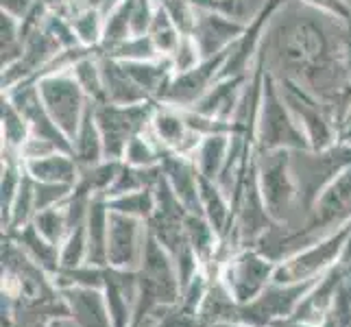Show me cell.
<instances>
[{
    "label": "cell",
    "instance_id": "cell-1",
    "mask_svg": "<svg viewBox=\"0 0 351 327\" xmlns=\"http://www.w3.org/2000/svg\"><path fill=\"white\" fill-rule=\"evenodd\" d=\"M297 5L299 9L293 11V0H284L277 9L266 29L262 53L282 70L280 79L299 83L319 99V94H328V81L336 79L341 53L336 27H343V22L323 16L299 0Z\"/></svg>",
    "mask_w": 351,
    "mask_h": 327
},
{
    "label": "cell",
    "instance_id": "cell-2",
    "mask_svg": "<svg viewBox=\"0 0 351 327\" xmlns=\"http://www.w3.org/2000/svg\"><path fill=\"white\" fill-rule=\"evenodd\" d=\"M256 140L264 151H301L310 149L304 129L288 107L275 75L264 70L260 109L256 120Z\"/></svg>",
    "mask_w": 351,
    "mask_h": 327
},
{
    "label": "cell",
    "instance_id": "cell-3",
    "mask_svg": "<svg viewBox=\"0 0 351 327\" xmlns=\"http://www.w3.org/2000/svg\"><path fill=\"white\" fill-rule=\"evenodd\" d=\"M38 88H40V96H42V103L46 107L48 116H51L53 123L62 129L64 136L72 140L83 116H86V112L92 105L88 94L83 92V88L77 83V79L72 77L70 70L51 72V75L38 77Z\"/></svg>",
    "mask_w": 351,
    "mask_h": 327
},
{
    "label": "cell",
    "instance_id": "cell-4",
    "mask_svg": "<svg viewBox=\"0 0 351 327\" xmlns=\"http://www.w3.org/2000/svg\"><path fill=\"white\" fill-rule=\"evenodd\" d=\"M157 103L140 105H114V103H94L96 125L101 129L103 147L107 160H120L125 155L129 142L138 133L147 131Z\"/></svg>",
    "mask_w": 351,
    "mask_h": 327
},
{
    "label": "cell",
    "instance_id": "cell-5",
    "mask_svg": "<svg viewBox=\"0 0 351 327\" xmlns=\"http://www.w3.org/2000/svg\"><path fill=\"white\" fill-rule=\"evenodd\" d=\"M275 79L280 83V90L284 94L288 107L293 109L297 123L304 129L306 138L310 142V149H321V151L328 149L334 138V131H332V118L328 114V109H325V105L304 86H299V83L290 79H280V77H275Z\"/></svg>",
    "mask_w": 351,
    "mask_h": 327
},
{
    "label": "cell",
    "instance_id": "cell-6",
    "mask_svg": "<svg viewBox=\"0 0 351 327\" xmlns=\"http://www.w3.org/2000/svg\"><path fill=\"white\" fill-rule=\"evenodd\" d=\"M227 53L229 51L214 55V57H205L203 62L192 70L181 72V75H173L171 83L166 86L162 99L157 103L175 107V109H192L205 94H208V90L214 83L223 77Z\"/></svg>",
    "mask_w": 351,
    "mask_h": 327
},
{
    "label": "cell",
    "instance_id": "cell-7",
    "mask_svg": "<svg viewBox=\"0 0 351 327\" xmlns=\"http://www.w3.org/2000/svg\"><path fill=\"white\" fill-rule=\"evenodd\" d=\"M245 31H247L245 24L223 16L219 11L197 7L195 27H192L190 35L199 44L201 55L205 59V57H214V55L229 51V48L242 38Z\"/></svg>",
    "mask_w": 351,
    "mask_h": 327
},
{
    "label": "cell",
    "instance_id": "cell-8",
    "mask_svg": "<svg viewBox=\"0 0 351 327\" xmlns=\"http://www.w3.org/2000/svg\"><path fill=\"white\" fill-rule=\"evenodd\" d=\"M149 131L155 136V140L160 142L162 149H168L173 153L195 151L201 142V136H197V133L188 127L184 112L175 107L162 105V103H157L153 109Z\"/></svg>",
    "mask_w": 351,
    "mask_h": 327
},
{
    "label": "cell",
    "instance_id": "cell-9",
    "mask_svg": "<svg viewBox=\"0 0 351 327\" xmlns=\"http://www.w3.org/2000/svg\"><path fill=\"white\" fill-rule=\"evenodd\" d=\"M247 83H249V75L221 77L192 109L203 116H210L214 120L232 125V120L242 103V96L247 92Z\"/></svg>",
    "mask_w": 351,
    "mask_h": 327
},
{
    "label": "cell",
    "instance_id": "cell-10",
    "mask_svg": "<svg viewBox=\"0 0 351 327\" xmlns=\"http://www.w3.org/2000/svg\"><path fill=\"white\" fill-rule=\"evenodd\" d=\"M101 55V53H99ZM103 68V88H105V103L114 105H140L151 103V96L144 92L133 77L127 72L125 64L112 57L101 55ZM155 103V101H153Z\"/></svg>",
    "mask_w": 351,
    "mask_h": 327
},
{
    "label": "cell",
    "instance_id": "cell-11",
    "mask_svg": "<svg viewBox=\"0 0 351 327\" xmlns=\"http://www.w3.org/2000/svg\"><path fill=\"white\" fill-rule=\"evenodd\" d=\"M70 153L75 155V160L81 164H96L101 157H105L103 136H101V129L96 125V116H94V103L90 105L77 133L70 140Z\"/></svg>",
    "mask_w": 351,
    "mask_h": 327
},
{
    "label": "cell",
    "instance_id": "cell-12",
    "mask_svg": "<svg viewBox=\"0 0 351 327\" xmlns=\"http://www.w3.org/2000/svg\"><path fill=\"white\" fill-rule=\"evenodd\" d=\"M27 168L38 181L66 186L77 175V160L70 151H55L40 160H29Z\"/></svg>",
    "mask_w": 351,
    "mask_h": 327
},
{
    "label": "cell",
    "instance_id": "cell-13",
    "mask_svg": "<svg viewBox=\"0 0 351 327\" xmlns=\"http://www.w3.org/2000/svg\"><path fill=\"white\" fill-rule=\"evenodd\" d=\"M66 18H70L79 44L99 51V46L103 42V31H105V16L101 11L92 7H79L75 3L66 14Z\"/></svg>",
    "mask_w": 351,
    "mask_h": 327
},
{
    "label": "cell",
    "instance_id": "cell-14",
    "mask_svg": "<svg viewBox=\"0 0 351 327\" xmlns=\"http://www.w3.org/2000/svg\"><path fill=\"white\" fill-rule=\"evenodd\" d=\"M229 149H232V133H212L201 138L199 147L195 149L201 173L205 177H216L229 160Z\"/></svg>",
    "mask_w": 351,
    "mask_h": 327
},
{
    "label": "cell",
    "instance_id": "cell-15",
    "mask_svg": "<svg viewBox=\"0 0 351 327\" xmlns=\"http://www.w3.org/2000/svg\"><path fill=\"white\" fill-rule=\"evenodd\" d=\"M72 77L88 94L92 103H105V88H103V68L99 51H90L83 55L79 62L70 68Z\"/></svg>",
    "mask_w": 351,
    "mask_h": 327
},
{
    "label": "cell",
    "instance_id": "cell-16",
    "mask_svg": "<svg viewBox=\"0 0 351 327\" xmlns=\"http://www.w3.org/2000/svg\"><path fill=\"white\" fill-rule=\"evenodd\" d=\"M0 129H3V144L9 151H22L27 140L33 136L29 120L20 109L3 94V107H0Z\"/></svg>",
    "mask_w": 351,
    "mask_h": 327
},
{
    "label": "cell",
    "instance_id": "cell-17",
    "mask_svg": "<svg viewBox=\"0 0 351 327\" xmlns=\"http://www.w3.org/2000/svg\"><path fill=\"white\" fill-rule=\"evenodd\" d=\"M149 38H151L153 46L157 48L160 57H171L177 51L181 38H184V33L177 29V24L166 14V9L162 5L157 7V14H155L153 24L149 29Z\"/></svg>",
    "mask_w": 351,
    "mask_h": 327
},
{
    "label": "cell",
    "instance_id": "cell-18",
    "mask_svg": "<svg viewBox=\"0 0 351 327\" xmlns=\"http://www.w3.org/2000/svg\"><path fill=\"white\" fill-rule=\"evenodd\" d=\"M103 57H112L118 62H149V59H157L160 53L153 46L149 35H140V38H129L125 42H120L112 48L99 51Z\"/></svg>",
    "mask_w": 351,
    "mask_h": 327
},
{
    "label": "cell",
    "instance_id": "cell-19",
    "mask_svg": "<svg viewBox=\"0 0 351 327\" xmlns=\"http://www.w3.org/2000/svg\"><path fill=\"white\" fill-rule=\"evenodd\" d=\"M168 59H171L175 75H181V72H188L195 66H199L203 62V55H201V48L195 42V38H192V35H184L177 46V51Z\"/></svg>",
    "mask_w": 351,
    "mask_h": 327
},
{
    "label": "cell",
    "instance_id": "cell-20",
    "mask_svg": "<svg viewBox=\"0 0 351 327\" xmlns=\"http://www.w3.org/2000/svg\"><path fill=\"white\" fill-rule=\"evenodd\" d=\"M299 3L351 27V0H299Z\"/></svg>",
    "mask_w": 351,
    "mask_h": 327
},
{
    "label": "cell",
    "instance_id": "cell-21",
    "mask_svg": "<svg viewBox=\"0 0 351 327\" xmlns=\"http://www.w3.org/2000/svg\"><path fill=\"white\" fill-rule=\"evenodd\" d=\"M38 7L40 0H0V14H7L20 22L27 20Z\"/></svg>",
    "mask_w": 351,
    "mask_h": 327
}]
</instances>
